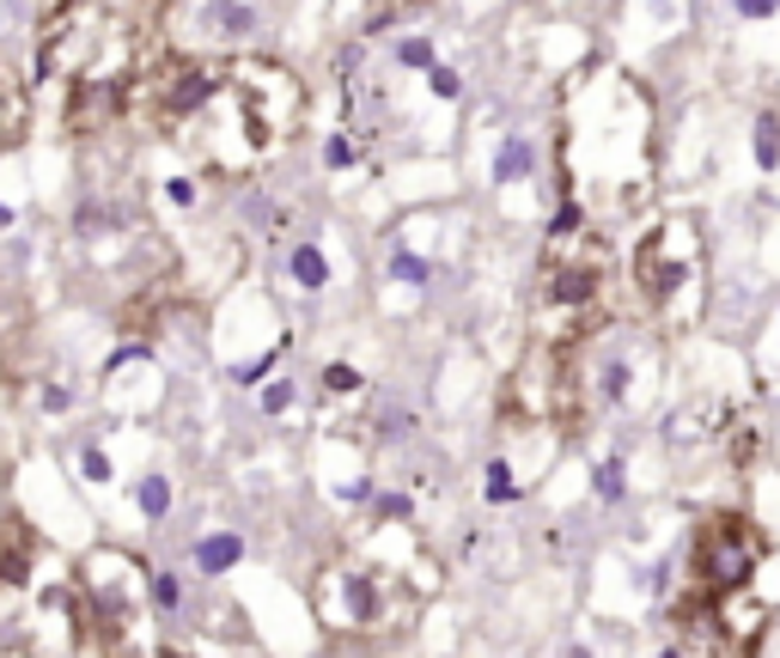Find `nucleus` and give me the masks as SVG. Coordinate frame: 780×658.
I'll return each mask as SVG.
<instances>
[{
  "label": "nucleus",
  "instance_id": "nucleus-2",
  "mask_svg": "<svg viewBox=\"0 0 780 658\" xmlns=\"http://www.w3.org/2000/svg\"><path fill=\"white\" fill-rule=\"evenodd\" d=\"M635 281H640V299L652 305V317L671 329H683L701 305V238L689 220H664L647 232L635 256Z\"/></svg>",
  "mask_w": 780,
  "mask_h": 658
},
{
  "label": "nucleus",
  "instance_id": "nucleus-31",
  "mask_svg": "<svg viewBox=\"0 0 780 658\" xmlns=\"http://www.w3.org/2000/svg\"><path fill=\"white\" fill-rule=\"evenodd\" d=\"M561 658H597V652L585 640H568V646H561Z\"/></svg>",
  "mask_w": 780,
  "mask_h": 658
},
{
  "label": "nucleus",
  "instance_id": "nucleus-14",
  "mask_svg": "<svg viewBox=\"0 0 780 658\" xmlns=\"http://www.w3.org/2000/svg\"><path fill=\"white\" fill-rule=\"evenodd\" d=\"M31 122V98H25V86H19L7 67H0V146L7 141H19V129Z\"/></svg>",
  "mask_w": 780,
  "mask_h": 658
},
{
  "label": "nucleus",
  "instance_id": "nucleus-26",
  "mask_svg": "<svg viewBox=\"0 0 780 658\" xmlns=\"http://www.w3.org/2000/svg\"><path fill=\"white\" fill-rule=\"evenodd\" d=\"M427 79H433V98H446V105H451V98H463V79L451 74V67H427Z\"/></svg>",
  "mask_w": 780,
  "mask_h": 658
},
{
  "label": "nucleus",
  "instance_id": "nucleus-30",
  "mask_svg": "<svg viewBox=\"0 0 780 658\" xmlns=\"http://www.w3.org/2000/svg\"><path fill=\"white\" fill-rule=\"evenodd\" d=\"M378 513H384V518H403V513H409V501H403V494H384Z\"/></svg>",
  "mask_w": 780,
  "mask_h": 658
},
{
  "label": "nucleus",
  "instance_id": "nucleus-13",
  "mask_svg": "<svg viewBox=\"0 0 780 658\" xmlns=\"http://www.w3.org/2000/svg\"><path fill=\"white\" fill-rule=\"evenodd\" d=\"M287 275H293V287H299V293H323V287H330V256H323L318 244H293V251H287Z\"/></svg>",
  "mask_w": 780,
  "mask_h": 658
},
{
  "label": "nucleus",
  "instance_id": "nucleus-3",
  "mask_svg": "<svg viewBox=\"0 0 780 658\" xmlns=\"http://www.w3.org/2000/svg\"><path fill=\"white\" fill-rule=\"evenodd\" d=\"M768 561V537L744 513H707L689 530V580L701 592H744L756 585V567Z\"/></svg>",
  "mask_w": 780,
  "mask_h": 658
},
{
  "label": "nucleus",
  "instance_id": "nucleus-18",
  "mask_svg": "<svg viewBox=\"0 0 780 658\" xmlns=\"http://www.w3.org/2000/svg\"><path fill=\"white\" fill-rule=\"evenodd\" d=\"M628 379H635V360H628V354H604V360H597V396L622 403V396H628Z\"/></svg>",
  "mask_w": 780,
  "mask_h": 658
},
{
  "label": "nucleus",
  "instance_id": "nucleus-22",
  "mask_svg": "<svg viewBox=\"0 0 780 658\" xmlns=\"http://www.w3.org/2000/svg\"><path fill=\"white\" fill-rule=\"evenodd\" d=\"M293 403H299V384L293 379H268L263 391H256V408H263V415H287Z\"/></svg>",
  "mask_w": 780,
  "mask_h": 658
},
{
  "label": "nucleus",
  "instance_id": "nucleus-10",
  "mask_svg": "<svg viewBox=\"0 0 780 658\" xmlns=\"http://www.w3.org/2000/svg\"><path fill=\"white\" fill-rule=\"evenodd\" d=\"M201 25H208V37L244 43V37L263 31V13H256V0H208V7H201Z\"/></svg>",
  "mask_w": 780,
  "mask_h": 658
},
{
  "label": "nucleus",
  "instance_id": "nucleus-27",
  "mask_svg": "<svg viewBox=\"0 0 780 658\" xmlns=\"http://www.w3.org/2000/svg\"><path fill=\"white\" fill-rule=\"evenodd\" d=\"M37 403L50 408V415H62V408H74V391H67V384H55V379H50V384H37Z\"/></svg>",
  "mask_w": 780,
  "mask_h": 658
},
{
  "label": "nucleus",
  "instance_id": "nucleus-12",
  "mask_svg": "<svg viewBox=\"0 0 780 658\" xmlns=\"http://www.w3.org/2000/svg\"><path fill=\"white\" fill-rule=\"evenodd\" d=\"M537 172V141L530 134H501V153H494V184H525Z\"/></svg>",
  "mask_w": 780,
  "mask_h": 658
},
{
  "label": "nucleus",
  "instance_id": "nucleus-34",
  "mask_svg": "<svg viewBox=\"0 0 780 658\" xmlns=\"http://www.w3.org/2000/svg\"><path fill=\"white\" fill-rule=\"evenodd\" d=\"M7 7H19V0H7Z\"/></svg>",
  "mask_w": 780,
  "mask_h": 658
},
{
  "label": "nucleus",
  "instance_id": "nucleus-5",
  "mask_svg": "<svg viewBox=\"0 0 780 658\" xmlns=\"http://www.w3.org/2000/svg\"><path fill=\"white\" fill-rule=\"evenodd\" d=\"M74 597H80V622H92L105 640H129V628L153 610V604H146V573L129 561V555H117V549H92V555H86Z\"/></svg>",
  "mask_w": 780,
  "mask_h": 658
},
{
  "label": "nucleus",
  "instance_id": "nucleus-20",
  "mask_svg": "<svg viewBox=\"0 0 780 658\" xmlns=\"http://www.w3.org/2000/svg\"><path fill=\"white\" fill-rule=\"evenodd\" d=\"M391 281H397V287H427V281H433V263L415 256V251H397L391 256Z\"/></svg>",
  "mask_w": 780,
  "mask_h": 658
},
{
  "label": "nucleus",
  "instance_id": "nucleus-7",
  "mask_svg": "<svg viewBox=\"0 0 780 658\" xmlns=\"http://www.w3.org/2000/svg\"><path fill=\"white\" fill-rule=\"evenodd\" d=\"M604 275H609V251L592 232H549L542 251V305H556L561 317H592L604 299Z\"/></svg>",
  "mask_w": 780,
  "mask_h": 658
},
{
  "label": "nucleus",
  "instance_id": "nucleus-28",
  "mask_svg": "<svg viewBox=\"0 0 780 658\" xmlns=\"http://www.w3.org/2000/svg\"><path fill=\"white\" fill-rule=\"evenodd\" d=\"M738 7V19H774L780 13V0H732Z\"/></svg>",
  "mask_w": 780,
  "mask_h": 658
},
{
  "label": "nucleus",
  "instance_id": "nucleus-16",
  "mask_svg": "<svg viewBox=\"0 0 780 658\" xmlns=\"http://www.w3.org/2000/svg\"><path fill=\"white\" fill-rule=\"evenodd\" d=\"M750 153H756V172H762V177L780 172V117H774V110H756V122H750Z\"/></svg>",
  "mask_w": 780,
  "mask_h": 658
},
{
  "label": "nucleus",
  "instance_id": "nucleus-23",
  "mask_svg": "<svg viewBox=\"0 0 780 658\" xmlns=\"http://www.w3.org/2000/svg\"><path fill=\"white\" fill-rule=\"evenodd\" d=\"M318 379H323V391H330V396H354L360 384H366V379H360V366H348V360H330Z\"/></svg>",
  "mask_w": 780,
  "mask_h": 658
},
{
  "label": "nucleus",
  "instance_id": "nucleus-29",
  "mask_svg": "<svg viewBox=\"0 0 780 658\" xmlns=\"http://www.w3.org/2000/svg\"><path fill=\"white\" fill-rule=\"evenodd\" d=\"M165 196H172L177 208H189V201H196V184H189V177H172V184H165Z\"/></svg>",
  "mask_w": 780,
  "mask_h": 658
},
{
  "label": "nucleus",
  "instance_id": "nucleus-33",
  "mask_svg": "<svg viewBox=\"0 0 780 658\" xmlns=\"http://www.w3.org/2000/svg\"><path fill=\"white\" fill-rule=\"evenodd\" d=\"M7 226H13V208H0V232H7Z\"/></svg>",
  "mask_w": 780,
  "mask_h": 658
},
{
  "label": "nucleus",
  "instance_id": "nucleus-17",
  "mask_svg": "<svg viewBox=\"0 0 780 658\" xmlns=\"http://www.w3.org/2000/svg\"><path fill=\"white\" fill-rule=\"evenodd\" d=\"M592 494H597L604 506H622V501H628V458H622V451L597 458V470H592Z\"/></svg>",
  "mask_w": 780,
  "mask_h": 658
},
{
  "label": "nucleus",
  "instance_id": "nucleus-4",
  "mask_svg": "<svg viewBox=\"0 0 780 658\" xmlns=\"http://www.w3.org/2000/svg\"><path fill=\"white\" fill-rule=\"evenodd\" d=\"M226 92H232V110H239L244 141L251 146H275V141H287V134L299 129L305 86L281 62H263V55L226 62Z\"/></svg>",
  "mask_w": 780,
  "mask_h": 658
},
{
  "label": "nucleus",
  "instance_id": "nucleus-24",
  "mask_svg": "<svg viewBox=\"0 0 780 658\" xmlns=\"http://www.w3.org/2000/svg\"><path fill=\"white\" fill-rule=\"evenodd\" d=\"M397 62H403V67H439L433 37H403V43H397Z\"/></svg>",
  "mask_w": 780,
  "mask_h": 658
},
{
  "label": "nucleus",
  "instance_id": "nucleus-25",
  "mask_svg": "<svg viewBox=\"0 0 780 658\" xmlns=\"http://www.w3.org/2000/svg\"><path fill=\"white\" fill-rule=\"evenodd\" d=\"M360 158V146L348 141V134H330V141H323V165H330V172H342V165H354Z\"/></svg>",
  "mask_w": 780,
  "mask_h": 658
},
{
  "label": "nucleus",
  "instance_id": "nucleus-19",
  "mask_svg": "<svg viewBox=\"0 0 780 658\" xmlns=\"http://www.w3.org/2000/svg\"><path fill=\"white\" fill-rule=\"evenodd\" d=\"M482 501H488V506H513L518 501V475H513V463H506V458H494L488 470H482Z\"/></svg>",
  "mask_w": 780,
  "mask_h": 658
},
{
  "label": "nucleus",
  "instance_id": "nucleus-11",
  "mask_svg": "<svg viewBox=\"0 0 780 658\" xmlns=\"http://www.w3.org/2000/svg\"><path fill=\"white\" fill-rule=\"evenodd\" d=\"M146 604H153V616H160L165 628H177V622L189 616V580L172 573V567H153V573H146Z\"/></svg>",
  "mask_w": 780,
  "mask_h": 658
},
{
  "label": "nucleus",
  "instance_id": "nucleus-15",
  "mask_svg": "<svg viewBox=\"0 0 780 658\" xmlns=\"http://www.w3.org/2000/svg\"><path fill=\"white\" fill-rule=\"evenodd\" d=\"M134 506H141L146 525H165V518H172V475H165V470H146L141 482H134Z\"/></svg>",
  "mask_w": 780,
  "mask_h": 658
},
{
  "label": "nucleus",
  "instance_id": "nucleus-32",
  "mask_svg": "<svg viewBox=\"0 0 780 658\" xmlns=\"http://www.w3.org/2000/svg\"><path fill=\"white\" fill-rule=\"evenodd\" d=\"M652 658H689V646H683V640H671V646H659Z\"/></svg>",
  "mask_w": 780,
  "mask_h": 658
},
{
  "label": "nucleus",
  "instance_id": "nucleus-9",
  "mask_svg": "<svg viewBox=\"0 0 780 658\" xmlns=\"http://www.w3.org/2000/svg\"><path fill=\"white\" fill-rule=\"evenodd\" d=\"M244 555H251L244 530L220 525V530H201V537H196V549H189V561H196V573H201V580H213V585H220L226 573H239V567H244Z\"/></svg>",
  "mask_w": 780,
  "mask_h": 658
},
{
  "label": "nucleus",
  "instance_id": "nucleus-8",
  "mask_svg": "<svg viewBox=\"0 0 780 658\" xmlns=\"http://www.w3.org/2000/svg\"><path fill=\"white\" fill-rule=\"evenodd\" d=\"M122 110H129V79H117V86H74V92H67V129L105 134Z\"/></svg>",
  "mask_w": 780,
  "mask_h": 658
},
{
  "label": "nucleus",
  "instance_id": "nucleus-21",
  "mask_svg": "<svg viewBox=\"0 0 780 658\" xmlns=\"http://www.w3.org/2000/svg\"><path fill=\"white\" fill-rule=\"evenodd\" d=\"M74 458H80V470H86V482H92V487H110V475H117V470H110V451L98 446V439H80Z\"/></svg>",
  "mask_w": 780,
  "mask_h": 658
},
{
  "label": "nucleus",
  "instance_id": "nucleus-1",
  "mask_svg": "<svg viewBox=\"0 0 780 658\" xmlns=\"http://www.w3.org/2000/svg\"><path fill=\"white\" fill-rule=\"evenodd\" d=\"M43 86H117L129 79V31L105 0H62L37 31Z\"/></svg>",
  "mask_w": 780,
  "mask_h": 658
},
{
  "label": "nucleus",
  "instance_id": "nucleus-6",
  "mask_svg": "<svg viewBox=\"0 0 780 658\" xmlns=\"http://www.w3.org/2000/svg\"><path fill=\"white\" fill-rule=\"evenodd\" d=\"M311 610L330 634H384L397 628L391 622V597H384V580L360 561H330L311 585Z\"/></svg>",
  "mask_w": 780,
  "mask_h": 658
}]
</instances>
